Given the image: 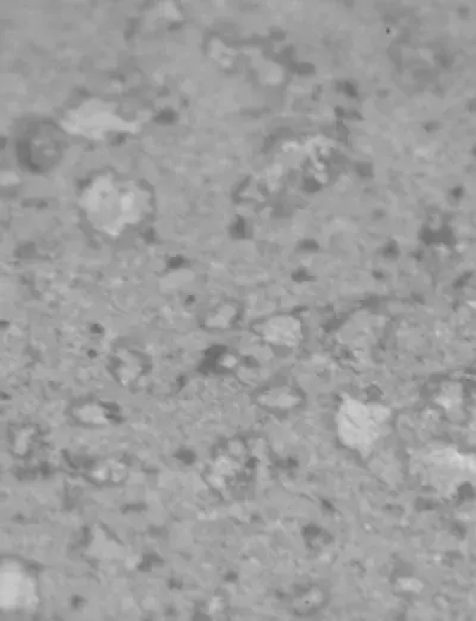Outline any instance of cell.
<instances>
[{"label": "cell", "instance_id": "obj_1", "mask_svg": "<svg viewBox=\"0 0 476 621\" xmlns=\"http://www.w3.org/2000/svg\"><path fill=\"white\" fill-rule=\"evenodd\" d=\"M141 190L109 176L92 181L81 195V207L95 229L118 236L138 225L145 212Z\"/></svg>", "mask_w": 476, "mask_h": 621}, {"label": "cell", "instance_id": "obj_2", "mask_svg": "<svg viewBox=\"0 0 476 621\" xmlns=\"http://www.w3.org/2000/svg\"><path fill=\"white\" fill-rule=\"evenodd\" d=\"M387 418L384 408L347 401L338 414L339 435L347 445L367 448L380 436L381 424Z\"/></svg>", "mask_w": 476, "mask_h": 621}, {"label": "cell", "instance_id": "obj_3", "mask_svg": "<svg viewBox=\"0 0 476 621\" xmlns=\"http://www.w3.org/2000/svg\"><path fill=\"white\" fill-rule=\"evenodd\" d=\"M121 119H116V117L105 113V112H93L91 115L78 116V121L71 119L69 121V128L75 130V133H81V134L91 135L94 134L95 137L99 136V133L103 131H110L111 129H121Z\"/></svg>", "mask_w": 476, "mask_h": 621}]
</instances>
